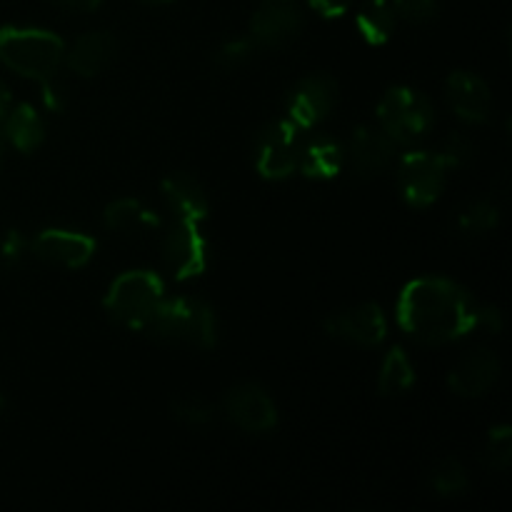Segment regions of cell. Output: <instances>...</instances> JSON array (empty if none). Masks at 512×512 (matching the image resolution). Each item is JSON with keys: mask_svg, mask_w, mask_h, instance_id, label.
I'll use <instances>...</instances> for the list:
<instances>
[{"mask_svg": "<svg viewBox=\"0 0 512 512\" xmlns=\"http://www.w3.org/2000/svg\"><path fill=\"white\" fill-rule=\"evenodd\" d=\"M480 303L445 278H420L403 288L398 323L405 335L423 345H448L478 330Z\"/></svg>", "mask_w": 512, "mask_h": 512, "instance_id": "cell-1", "label": "cell"}, {"mask_svg": "<svg viewBox=\"0 0 512 512\" xmlns=\"http://www.w3.org/2000/svg\"><path fill=\"white\" fill-rule=\"evenodd\" d=\"M145 333L160 343H183L210 350L218 343L215 310L198 298H163Z\"/></svg>", "mask_w": 512, "mask_h": 512, "instance_id": "cell-2", "label": "cell"}, {"mask_svg": "<svg viewBox=\"0 0 512 512\" xmlns=\"http://www.w3.org/2000/svg\"><path fill=\"white\" fill-rule=\"evenodd\" d=\"M0 60L13 73L45 83L65 63V43L50 30L0 28Z\"/></svg>", "mask_w": 512, "mask_h": 512, "instance_id": "cell-3", "label": "cell"}, {"mask_svg": "<svg viewBox=\"0 0 512 512\" xmlns=\"http://www.w3.org/2000/svg\"><path fill=\"white\" fill-rule=\"evenodd\" d=\"M165 298L163 280L150 270H128L118 275L105 295V310L115 323L145 330Z\"/></svg>", "mask_w": 512, "mask_h": 512, "instance_id": "cell-4", "label": "cell"}, {"mask_svg": "<svg viewBox=\"0 0 512 512\" xmlns=\"http://www.w3.org/2000/svg\"><path fill=\"white\" fill-rule=\"evenodd\" d=\"M378 125L395 145H415L433 130V103L408 85L390 88L378 103Z\"/></svg>", "mask_w": 512, "mask_h": 512, "instance_id": "cell-5", "label": "cell"}, {"mask_svg": "<svg viewBox=\"0 0 512 512\" xmlns=\"http://www.w3.org/2000/svg\"><path fill=\"white\" fill-rule=\"evenodd\" d=\"M300 145H303L300 128L295 123H290L288 118L268 123L260 130L258 138H255V170L265 180L290 178L298 170Z\"/></svg>", "mask_w": 512, "mask_h": 512, "instance_id": "cell-6", "label": "cell"}, {"mask_svg": "<svg viewBox=\"0 0 512 512\" xmlns=\"http://www.w3.org/2000/svg\"><path fill=\"white\" fill-rule=\"evenodd\" d=\"M448 168L438 153L413 150L400 160L398 183L403 200L410 208H428L443 195Z\"/></svg>", "mask_w": 512, "mask_h": 512, "instance_id": "cell-7", "label": "cell"}, {"mask_svg": "<svg viewBox=\"0 0 512 512\" xmlns=\"http://www.w3.org/2000/svg\"><path fill=\"white\" fill-rule=\"evenodd\" d=\"M163 263L178 280H193L208 270V238L195 220H175L165 235Z\"/></svg>", "mask_w": 512, "mask_h": 512, "instance_id": "cell-8", "label": "cell"}, {"mask_svg": "<svg viewBox=\"0 0 512 512\" xmlns=\"http://www.w3.org/2000/svg\"><path fill=\"white\" fill-rule=\"evenodd\" d=\"M303 28L298 0H263L250 20V40L255 48H280Z\"/></svg>", "mask_w": 512, "mask_h": 512, "instance_id": "cell-9", "label": "cell"}, {"mask_svg": "<svg viewBox=\"0 0 512 512\" xmlns=\"http://www.w3.org/2000/svg\"><path fill=\"white\" fill-rule=\"evenodd\" d=\"M223 413L238 430L263 435L278 425V408L260 385H238L225 395Z\"/></svg>", "mask_w": 512, "mask_h": 512, "instance_id": "cell-10", "label": "cell"}, {"mask_svg": "<svg viewBox=\"0 0 512 512\" xmlns=\"http://www.w3.org/2000/svg\"><path fill=\"white\" fill-rule=\"evenodd\" d=\"M335 98H338V85L330 75L318 73L303 78L288 95V120L300 130L315 128L333 113Z\"/></svg>", "mask_w": 512, "mask_h": 512, "instance_id": "cell-11", "label": "cell"}, {"mask_svg": "<svg viewBox=\"0 0 512 512\" xmlns=\"http://www.w3.org/2000/svg\"><path fill=\"white\" fill-rule=\"evenodd\" d=\"M325 330L330 338L358 348H378L388 335V318L383 308L375 303L355 305V308L335 313L325 320Z\"/></svg>", "mask_w": 512, "mask_h": 512, "instance_id": "cell-12", "label": "cell"}, {"mask_svg": "<svg viewBox=\"0 0 512 512\" xmlns=\"http://www.w3.org/2000/svg\"><path fill=\"white\" fill-rule=\"evenodd\" d=\"M398 145L380 125H360L345 145V163H350L358 178H375L393 165Z\"/></svg>", "mask_w": 512, "mask_h": 512, "instance_id": "cell-13", "label": "cell"}, {"mask_svg": "<svg viewBox=\"0 0 512 512\" xmlns=\"http://www.w3.org/2000/svg\"><path fill=\"white\" fill-rule=\"evenodd\" d=\"M95 240L73 230H43L30 243V253L60 268H85L95 255Z\"/></svg>", "mask_w": 512, "mask_h": 512, "instance_id": "cell-14", "label": "cell"}, {"mask_svg": "<svg viewBox=\"0 0 512 512\" xmlns=\"http://www.w3.org/2000/svg\"><path fill=\"white\" fill-rule=\"evenodd\" d=\"M500 378V360L493 350L478 348L465 355L450 373L448 385L458 398H483Z\"/></svg>", "mask_w": 512, "mask_h": 512, "instance_id": "cell-15", "label": "cell"}, {"mask_svg": "<svg viewBox=\"0 0 512 512\" xmlns=\"http://www.w3.org/2000/svg\"><path fill=\"white\" fill-rule=\"evenodd\" d=\"M448 103L460 120L470 125H480L493 113V95H490L488 83L480 75L468 73V70H455L445 85Z\"/></svg>", "mask_w": 512, "mask_h": 512, "instance_id": "cell-16", "label": "cell"}, {"mask_svg": "<svg viewBox=\"0 0 512 512\" xmlns=\"http://www.w3.org/2000/svg\"><path fill=\"white\" fill-rule=\"evenodd\" d=\"M115 48L118 45L108 30H90L75 40L73 48L65 50V63L80 78H93L113 63Z\"/></svg>", "mask_w": 512, "mask_h": 512, "instance_id": "cell-17", "label": "cell"}, {"mask_svg": "<svg viewBox=\"0 0 512 512\" xmlns=\"http://www.w3.org/2000/svg\"><path fill=\"white\" fill-rule=\"evenodd\" d=\"M163 198L175 220H195L203 223L208 218V195L203 185L185 173H175L163 180Z\"/></svg>", "mask_w": 512, "mask_h": 512, "instance_id": "cell-18", "label": "cell"}, {"mask_svg": "<svg viewBox=\"0 0 512 512\" xmlns=\"http://www.w3.org/2000/svg\"><path fill=\"white\" fill-rule=\"evenodd\" d=\"M345 168V148L335 138L315 135L300 145L298 170L310 180H333Z\"/></svg>", "mask_w": 512, "mask_h": 512, "instance_id": "cell-19", "label": "cell"}, {"mask_svg": "<svg viewBox=\"0 0 512 512\" xmlns=\"http://www.w3.org/2000/svg\"><path fill=\"white\" fill-rule=\"evenodd\" d=\"M0 133H3V138L8 140L15 150H20V153H33V150H38L40 145H43L45 123L43 118L35 113L33 105H10L5 118L0 120Z\"/></svg>", "mask_w": 512, "mask_h": 512, "instance_id": "cell-20", "label": "cell"}, {"mask_svg": "<svg viewBox=\"0 0 512 512\" xmlns=\"http://www.w3.org/2000/svg\"><path fill=\"white\" fill-rule=\"evenodd\" d=\"M395 23H398V15H395L393 3H388V0H368L360 8L358 18H355L358 33L370 45L388 43L395 30Z\"/></svg>", "mask_w": 512, "mask_h": 512, "instance_id": "cell-21", "label": "cell"}, {"mask_svg": "<svg viewBox=\"0 0 512 512\" xmlns=\"http://www.w3.org/2000/svg\"><path fill=\"white\" fill-rule=\"evenodd\" d=\"M105 225L115 233H138V230L158 225V218L135 198H120L110 203L103 213Z\"/></svg>", "mask_w": 512, "mask_h": 512, "instance_id": "cell-22", "label": "cell"}, {"mask_svg": "<svg viewBox=\"0 0 512 512\" xmlns=\"http://www.w3.org/2000/svg\"><path fill=\"white\" fill-rule=\"evenodd\" d=\"M415 385V368L403 348H393L383 360V368L378 375V393L385 398L403 395Z\"/></svg>", "mask_w": 512, "mask_h": 512, "instance_id": "cell-23", "label": "cell"}, {"mask_svg": "<svg viewBox=\"0 0 512 512\" xmlns=\"http://www.w3.org/2000/svg\"><path fill=\"white\" fill-rule=\"evenodd\" d=\"M500 223L498 205L490 200H478V203L468 205L463 213L458 215V230L465 235H485L493 233Z\"/></svg>", "mask_w": 512, "mask_h": 512, "instance_id": "cell-24", "label": "cell"}, {"mask_svg": "<svg viewBox=\"0 0 512 512\" xmlns=\"http://www.w3.org/2000/svg\"><path fill=\"white\" fill-rule=\"evenodd\" d=\"M170 413L185 425H205L215 418V405L200 393H180L170 400Z\"/></svg>", "mask_w": 512, "mask_h": 512, "instance_id": "cell-25", "label": "cell"}, {"mask_svg": "<svg viewBox=\"0 0 512 512\" xmlns=\"http://www.w3.org/2000/svg\"><path fill=\"white\" fill-rule=\"evenodd\" d=\"M433 490L440 498H455V495H463L468 490V473H465L463 463L455 458H445L443 463H438V468L433 470Z\"/></svg>", "mask_w": 512, "mask_h": 512, "instance_id": "cell-26", "label": "cell"}, {"mask_svg": "<svg viewBox=\"0 0 512 512\" xmlns=\"http://www.w3.org/2000/svg\"><path fill=\"white\" fill-rule=\"evenodd\" d=\"M485 463L493 470H508L512 463V430L508 425L490 430L488 445H485Z\"/></svg>", "mask_w": 512, "mask_h": 512, "instance_id": "cell-27", "label": "cell"}, {"mask_svg": "<svg viewBox=\"0 0 512 512\" xmlns=\"http://www.w3.org/2000/svg\"><path fill=\"white\" fill-rule=\"evenodd\" d=\"M255 53V43L253 40H230V43L220 45L218 50L213 53V63L215 68L225 70V73H233V70L243 68V65L250 63Z\"/></svg>", "mask_w": 512, "mask_h": 512, "instance_id": "cell-28", "label": "cell"}, {"mask_svg": "<svg viewBox=\"0 0 512 512\" xmlns=\"http://www.w3.org/2000/svg\"><path fill=\"white\" fill-rule=\"evenodd\" d=\"M438 155L443 158L445 168L460 170L473 160L475 148L473 143H470V138H465V135H450V138L443 143V148L438 150Z\"/></svg>", "mask_w": 512, "mask_h": 512, "instance_id": "cell-29", "label": "cell"}, {"mask_svg": "<svg viewBox=\"0 0 512 512\" xmlns=\"http://www.w3.org/2000/svg\"><path fill=\"white\" fill-rule=\"evenodd\" d=\"M393 10L398 18L423 25L438 15V0H393Z\"/></svg>", "mask_w": 512, "mask_h": 512, "instance_id": "cell-30", "label": "cell"}, {"mask_svg": "<svg viewBox=\"0 0 512 512\" xmlns=\"http://www.w3.org/2000/svg\"><path fill=\"white\" fill-rule=\"evenodd\" d=\"M30 243L18 233V230H10L0 238V265L3 268H13L15 263H20L25 253H28Z\"/></svg>", "mask_w": 512, "mask_h": 512, "instance_id": "cell-31", "label": "cell"}, {"mask_svg": "<svg viewBox=\"0 0 512 512\" xmlns=\"http://www.w3.org/2000/svg\"><path fill=\"white\" fill-rule=\"evenodd\" d=\"M478 328L490 330V333H500L503 330V315L493 305H480L478 310Z\"/></svg>", "mask_w": 512, "mask_h": 512, "instance_id": "cell-32", "label": "cell"}, {"mask_svg": "<svg viewBox=\"0 0 512 512\" xmlns=\"http://www.w3.org/2000/svg\"><path fill=\"white\" fill-rule=\"evenodd\" d=\"M308 3L325 18H338L353 5V0H308Z\"/></svg>", "mask_w": 512, "mask_h": 512, "instance_id": "cell-33", "label": "cell"}, {"mask_svg": "<svg viewBox=\"0 0 512 512\" xmlns=\"http://www.w3.org/2000/svg\"><path fill=\"white\" fill-rule=\"evenodd\" d=\"M58 8L68 10V13H93L100 8L103 0H53Z\"/></svg>", "mask_w": 512, "mask_h": 512, "instance_id": "cell-34", "label": "cell"}, {"mask_svg": "<svg viewBox=\"0 0 512 512\" xmlns=\"http://www.w3.org/2000/svg\"><path fill=\"white\" fill-rule=\"evenodd\" d=\"M10 110V90L8 85H5V80L0 78V120L5 118V113Z\"/></svg>", "mask_w": 512, "mask_h": 512, "instance_id": "cell-35", "label": "cell"}, {"mask_svg": "<svg viewBox=\"0 0 512 512\" xmlns=\"http://www.w3.org/2000/svg\"><path fill=\"white\" fill-rule=\"evenodd\" d=\"M140 3H145V5H165V3H170V0H140Z\"/></svg>", "mask_w": 512, "mask_h": 512, "instance_id": "cell-36", "label": "cell"}, {"mask_svg": "<svg viewBox=\"0 0 512 512\" xmlns=\"http://www.w3.org/2000/svg\"><path fill=\"white\" fill-rule=\"evenodd\" d=\"M0 163H3V133H0Z\"/></svg>", "mask_w": 512, "mask_h": 512, "instance_id": "cell-37", "label": "cell"}, {"mask_svg": "<svg viewBox=\"0 0 512 512\" xmlns=\"http://www.w3.org/2000/svg\"><path fill=\"white\" fill-rule=\"evenodd\" d=\"M5 405V398H3V393H0V408H3Z\"/></svg>", "mask_w": 512, "mask_h": 512, "instance_id": "cell-38", "label": "cell"}]
</instances>
